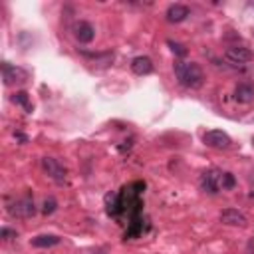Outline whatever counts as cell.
Here are the masks:
<instances>
[{"mask_svg":"<svg viewBox=\"0 0 254 254\" xmlns=\"http://www.w3.org/2000/svg\"><path fill=\"white\" fill-rule=\"evenodd\" d=\"M224 58L230 64H246V62H250L254 58V54H252V50H248L244 46H232V48H226Z\"/></svg>","mask_w":254,"mask_h":254,"instance_id":"obj_8","label":"cell"},{"mask_svg":"<svg viewBox=\"0 0 254 254\" xmlns=\"http://www.w3.org/2000/svg\"><path fill=\"white\" fill-rule=\"evenodd\" d=\"M220 171L218 169H208L200 175V189L208 194H216L220 190Z\"/></svg>","mask_w":254,"mask_h":254,"instance_id":"obj_6","label":"cell"},{"mask_svg":"<svg viewBox=\"0 0 254 254\" xmlns=\"http://www.w3.org/2000/svg\"><path fill=\"white\" fill-rule=\"evenodd\" d=\"M165 16H167V20H169L171 24H179V22H183V20H187V18L190 16V10H189V6H185V4H171V6L167 8Z\"/></svg>","mask_w":254,"mask_h":254,"instance_id":"obj_10","label":"cell"},{"mask_svg":"<svg viewBox=\"0 0 254 254\" xmlns=\"http://www.w3.org/2000/svg\"><path fill=\"white\" fill-rule=\"evenodd\" d=\"M175 77L183 87H189V89H198L204 83V71L194 62L177 60L175 62Z\"/></svg>","mask_w":254,"mask_h":254,"instance_id":"obj_1","label":"cell"},{"mask_svg":"<svg viewBox=\"0 0 254 254\" xmlns=\"http://www.w3.org/2000/svg\"><path fill=\"white\" fill-rule=\"evenodd\" d=\"M2 77L6 85H14V83H24L28 79V71L20 65H10L8 62H2Z\"/></svg>","mask_w":254,"mask_h":254,"instance_id":"obj_4","label":"cell"},{"mask_svg":"<svg viewBox=\"0 0 254 254\" xmlns=\"http://www.w3.org/2000/svg\"><path fill=\"white\" fill-rule=\"evenodd\" d=\"M12 101H14L16 105H20L26 113H32V111H34V105H32V101H30L28 91H16L14 97H12Z\"/></svg>","mask_w":254,"mask_h":254,"instance_id":"obj_14","label":"cell"},{"mask_svg":"<svg viewBox=\"0 0 254 254\" xmlns=\"http://www.w3.org/2000/svg\"><path fill=\"white\" fill-rule=\"evenodd\" d=\"M42 169L48 173V177H50L52 181H56V183H60V185L65 181L67 171H65V167H64L58 159H54V157H44V159H42Z\"/></svg>","mask_w":254,"mask_h":254,"instance_id":"obj_3","label":"cell"},{"mask_svg":"<svg viewBox=\"0 0 254 254\" xmlns=\"http://www.w3.org/2000/svg\"><path fill=\"white\" fill-rule=\"evenodd\" d=\"M30 244H32L34 248H50V246L60 244V236H56V234H40V236L32 238Z\"/></svg>","mask_w":254,"mask_h":254,"instance_id":"obj_13","label":"cell"},{"mask_svg":"<svg viewBox=\"0 0 254 254\" xmlns=\"http://www.w3.org/2000/svg\"><path fill=\"white\" fill-rule=\"evenodd\" d=\"M167 44L171 46L173 54H177L179 58H185V56H187V48H185L183 44H179V42H173V40H167Z\"/></svg>","mask_w":254,"mask_h":254,"instance_id":"obj_17","label":"cell"},{"mask_svg":"<svg viewBox=\"0 0 254 254\" xmlns=\"http://www.w3.org/2000/svg\"><path fill=\"white\" fill-rule=\"evenodd\" d=\"M71 32H73V38H75L79 44H89V42L95 38V28H93L89 22H85V20L75 22L73 28H71Z\"/></svg>","mask_w":254,"mask_h":254,"instance_id":"obj_7","label":"cell"},{"mask_svg":"<svg viewBox=\"0 0 254 254\" xmlns=\"http://www.w3.org/2000/svg\"><path fill=\"white\" fill-rule=\"evenodd\" d=\"M0 236H2L4 240H12V238H16V230H10V228H2V230H0Z\"/></svg>","mask_w":254,"mask_h":254,"instance_id":"obj_18","label":"cell"},{"mask_svg":"<svg viewBox=\"0 0 254 254\" xmlns=\"http://www.w3.org/2000/svg\"><path fill=\"white\" fill-rule=\"evenodd\" d=\"M202 143L210 149H228L230 147V137L220 129H212V131H206L202 135Z\"/></svg>","mask_w":254,"mask_h":254,"instance_id":"obj_5","label":"cell"},{"mask_svg":"<svg viewBox=\"0 0 254 254\" xmlns=\"http://www.w3.org/2000/svg\"><path fill=\"white\" fill-rule=\"evenodd\" d=\"M58 208V200L54 198V196H48V198H44V204H42V212L48 216V214H52L54 210Z\"/></svg>","mask_w":254,"mask_h":254,"instance_id":"obj_16","label":"cell"},{"mask_svg":"<svg viewBox=\"0 0 254 254\" xmlns=\"http://www.w3.org/2000/svg\"><path fill=\"white\" fill-rule=\"evenodd\" d=\"M234 101L238 103H252L254 101V83H248V81H242L234 87Z\"/></svg>","mask_w":254,"mask_h":254,"instance_id":"obj_11","label":"cell"},{"mask_svg":"<svg viewBox=\"0 0 254 254\" xmlns=\"http://www.w3.org/2000/svg\"><path fill=\"white\" fill-rule=\"evenodd\" d=\"M14 137H16L18 141H22V143H26V141H28V137H26L24 133H20V131H16V133H14Z\"/></svg>","mask_w":254,"mask_h":254,"instance_id":"obj_19","label":"cell"},{"mask_svg":"<svg viewBox=\"0 0 254 254\" xmlns=\"http://www.w3.org/2000/svg\"><path fill=\"white\" fill-rule=\"evenodd\" d=\"M91 254H105V252H101V250H97V252H91Z\"/></svg>","mask_w":254,"mask_h":254,"instance_id":"obj_20","label":"cell"},{"mask_svg":"<svg viewBox=\"0 0 254 254\" xmlns=\"http://www.w3.org/2000/svg\"><path fill=\"white\" fill-rule=\"evenodd\" d=\"M236 187V177L232 173H222L220 175V190H232Z\"/></svg>","mask_w":254,"mask_h":254,"instance_id":"obj_15","label":"cell"},{"mask_svg":"<svg viewBox=\"0 0 254 254\" xmlns=\"http://www.w3.org/2000/svg\"><path fill=\"white\" fill-rule=\"evenodd\" d=\"M131 69L137 75H149L153 71V60L147 56H137L131 60Z\"/></svg>","mask_w":254,"mask_h":254,"instance_id":"obj_12","label":"cell"},{"mask_svg":"<svg viewBox=\"0 0 254 254\" xmlns=\"http://www.w3.org/2000/svg\"><path fill=\"white\" fill-rule=\"evenodd\" d=\"M218 218L222 224H228V226H246L248 224L244 212H240L238 208H224V210H220Z\"/></svg>","mask_w":254,"mask_h":254,"instance_id":"obj_9","label":"cell"},{"mask_svg":"<svg viewBox=\"0 0 254 254\" xmlns=\"http://www.w3.org/2000/svg\"><path fill=\"white\" fill-rule=\"evenodd\" d=\"M8 212L10 216H18V218H30L36 214V206H34V198L30 194L18 198L16 202L8 204Z\"/></svg>","mask_w":254,"mask_h":254,"instance_id":"obj_2","label":"cell"}]
</instances>
